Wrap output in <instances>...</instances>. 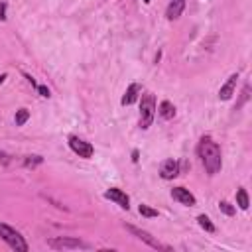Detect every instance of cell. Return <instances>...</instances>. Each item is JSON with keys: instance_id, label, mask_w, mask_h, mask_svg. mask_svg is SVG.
<instances>
[{"instance_id": "13", "label": "cell", "mask_w": 252, "mask_h": 252, "mask_svg": "<svg viewBox=\"0 0 252 252\" xmlns=\"http://www.w3.org/2000/svg\"><path fill=\"white\" fill-rule=\"evenodd\" d=\"M158 115L164 118V120H170L175 116V107L170 103V100H162L160 107H158Z\"/></svg>"}, {"instance_id": "3", "label": "cell", "mask_w": 252, "mask_h": 252, "mask_svg": "<svg viewBox=\"0 0 252 252\" xmlns=\"http://www.w3.org/2000/svg\"><path fill=\"white\" fill-rule=\"evenodd\" d=\"M0 238H2L16 252H28V242L24 240V236L18 231H14L12 227L4 225V223H0Z\"/></svg>"}, {"instance_id": "20", "label": "cell", "mask_w": 252, "mask_h": 252, "mask_svg": "<svg viewBox=\"0 0 252 252\" xmlns=\"http://www.w3.org/2000/svg\"><path fill=\"white\" fill-rule=\"evenodd\" d=\"M36 89H38V93H39L41 97H45V98L49 97V89H47V87H43V85H38Z\"/></svg>"}, {"instance_id": "7", "label": "cell", "mask_w": 252, "mask_h": 252, "mask_svg": "<svg viewBox=\"0 0 252 252\" xmlns=\"http://www.w3.org/2000/svg\"><path fill=\"white\" fill-rule=\"evenodd\" d=\"M105 197L107 199H111V201H115L116 205H120L122 209H130V197L122 191V189H118V187H111V189H107L105 191Z\"/></svg>"}, {"instance_id": "6", "label": "cell", "mask_w": 252, "mask_h": 252, "mask_svg": "<svg viewBox=\"0 0 252 252\" xmlns=\"http://www.w3.org/2000/svg\"><path fill=\"white\" fill-rule=\"evenodd\" d=\"M69 148L79 158H85V160H89L95 154V148L91 146V142H87V140H83L79 136H69Z\"/></svg>"}, {"instance_id": "10", "label": "cell", "mask_w": 252, "mask_h": 252, "mask_svg": "<svg viewBox=\"0 0 252 252\" xmlns=\"http://www.w3.org/2000/svg\"><path fill=\"white\" fill-rule=\"evenodd\" d=\"M236 83H238V73H234V75H231L229 79H227V83L219 89V98L221 100H229L233 95H234V89H236Z\"/></svg>"}, {"instance_id": "12", "label": "cell", "mask_w": 252, "mask_h": 252, "mask_svg": "<svg viewBox=\"0 0 252 252\" xmlns=\"http://www.w3.org/2000/svg\"><path fill=\"white\" fill-rule=\"evenodd\" d=\"M140 93H142V87H140L138 83H130V85H128V89H126V93H124V97H122V100H120V103H122L124 107H128V105L136 103V100H138V97H140Z\"/></svg>"}, {"instance_id": "19", "label": "cell", "mask_w": 252, "mask_h": 252, "mask_svg": "<svg viewBox=\"0 0 252 252\" xmlns=\"http://www.w3.org/2000/svg\"><path fill=\"white\" fill-rule=\"evenodd\" d=\"M43 160H41V156H28V160H26V166H34V164H41Z\"/></svg>"}, {"instance_id": "14", "label": "cell", "mask_w": 252, "mask_h": 252, "mask_svg": "<svg viewBox=\"0 0 252 252\" xmlns=\"http://www.w3.org/2000/svg\"><path fill=\"white\" fill-rule=\"evenodd\" d=\"M236 205L242 209V211H246L248 209V205H250V201H248V193H246V189H238L236 191Z\"/></svg>"}, {"instance_id": "25", "label": "cell", "mask_w": 252, "mask_h": 252, "mask_svg": "<svg viewBox=\"0 0 252 252\" xmlns=\"http://www.w3.org/2000/svg\"><path fill=\"white\" fill-rule=\"evenodd\" d=\"M150 2H152V0H144V4H150Z\"/></svg>"}, {"instance_id": "23", "label": "cell", "mask_w": 252, "mask_h": 252, "mask_svg": "<svg viewBox=\"0 0 252 252\" xmlns=\"http://www.w3.org/2000/svg\"><path fill=\"white\" fill-rule=\"evenodd\" d=\"M6 79H8V75H6V73H2V75H0V85H2Z\"/></svg>"}, {"instance_id": "1", "label": "cell", "mask_w": 252, "mask_h": 252, "mask_svg": "<svg viewBox=\"0 0 252 252\" xmlns=\"http://www.w3.org/2000/svg\"><path fill=\"white\" fill-rule=\"evenodd\" d=\"M197 152H199V158H201V162H203L209 175H215V174L221 172L223 158H221V148H219L217 142H213L211 138H203L199 142Z\"/></svg>"}, {"instance_id": "17", "label": "cell", "mask_w": 252, "mask_h": 252, "mask_svg": "<svg viewBox=\"0 0 252 252\" xmlns=\"http://www.w3.org/2000/svg\"><path fill=\"white\" fill-rule=\"evenodd\" d=\"M138 211H140V215H142V217H148V219L158 217V211H156V209H152L150 205H144V203L138 207Z\"/></svg>"}, {"instance_id": "11", "label": "cell", "mask_w": 252, "mask_h": 252, "mask_svg": "<svg viewBox=\"0 0 252 252\" xmlns=\"http://www.w3.org/2000/svg\"><path fill=\"white\" fill-rule=\"evenodd\" d=\"M185 2L187 0H172V2L168 4V10H166V18L168 20H177L185 10Z\"/></svg>"}, {"instance_id": "5", "label": "cell", "mask_w": 252, "mask_h": 252, "mask_svg": "<svg viewBox=\"0 0 252 252\" xmlns=\"http://www.w3.org/2000/svg\"><path fill=\"white\" fill-rule=\"evenodd\" d=\"M124 227H126V231H128V233H132L138 240L146 242L148 246H152V248H156V250H166V252H170V250H172L170 246H166V244H162L158 238H154L148 231H142V229H138V227H134V225H124Z\"/></svg>"}, {"instance_id": "21", "label": "cell", "mask_w": 252, "mask_h": 252, "mask_svg": "<svg viewBox=\"0 0 252 252\" xmlns=\"http://www.w3.org/2000/svg\"><path fill=\"white\" fill-rule=\"evenodd\" d=\"M0 20H6V2L0 4Z\"/></svg>"}, {"instance_id": "16", "label": "cell", "mask_w": 252, "mask_h": 252, "mask_svg": "<svg viewBox=\"0 0 252 252\" xmlns=\"http://www.w3.org/2000/svg\"><path fill=\"white\" fill-rule=\"evenodd\" d=\"M28 118H30V111L28 109H20V111H16L14 122H16V126H24L28 122Z\"/></svg>"}, {"instance_id": "24", "label": "cell", "mask_w": 252, "mask_h": 252, "mask_svg": "<svg viewBox=\"0 0 252 252\" xmlns=\"http://www.w3.org/2000/svg\"><path fill=\"white\" fill-rule=\"evenodd\" d=\"M132 160H134V162H138V152H136V150L132 152Z\"/></svg>"}, {"instance_id": "18", "label": "cell", "mask_w": 252, "mask_h": 252, "mask_svg": "<svg viewBox=\"0 0 252 252\" xmlns=\"http://www.w3.org/2000/svg\"><path fill=\"white\" fill-rule=\"evenodd\" d=\"M219 209H221L225 215H229V217H233V215H234V207L229 203V201H221V203H219Z\"/></svg>"}, {"instance_id": "2", "label": "cell", "mask_w": 252, "mask_h": 252, "mask_svg": "<svg viewBox=\"0 0 252 252\" xmlns=\"http://www.w3.org/2000/svg\"><path fill=\"white\" fill-rule=\"evenodd\" d=\"M156 116V97L152 93H146L140 97V128L148 130Z\"/></svg>"}, {"instance_id": "15", "label": "cell", "mask_w": 252, "mask_h": 252, "mask_svg": "<svg viewBox=\"0 0 252 252\" xmlns=\"http://www.w3.org/2000/svg\"><path fill=\"white\" fill-rule=\"evenodd\" d=\"M197 223H199V227L203 229V231H207V233H215V225L211 223V219H209L207 215H199V217H197Z\"/></svg>"}, {"instance_id": "9", "label": "cell", "mask_w": 252, "mask_h": 252, "mask_svg": "<svg viewBox=\"0 0 252 252\" xmlns=\"http://www.w3.org/2000/svg\"><path fill=\"white\" fill-rule=\"evenodd\" d=\"M160 175H162V179H174V177H177L179 175V162L174 160V158H168L162 164V168H160Z\"/></svg>"}, {"instance_id": "4", "label": "cell", "mask_w": 252, "mask_h": 252, "mask_svg": "<svg viewBox=\"0 0 252 252\" xmlns=\"http://www.w3.org/2000/svg\"><path fill=\"white\" fill-rule=\"evenodd\" d=\"M47 246H52L56 250H75V248H83V250H89L91 244L79 240V238H73V236H56V238H49L47 240Z\"/></svg>"}, {"instance_id": "8", "label": "cell", "mask_w": 252, "mask_h": 252, "mask_svg": "<svg viewBox=\"0 0 252 252\" xmlns=\"http://www.w3.org/2000/svg\"><path fill=\"white\" fill-rule=\"evenodd\" d=\"M172 197H174L175 201H179L181 205H187V207H195V205H197L195 195H193L189 189H185V187H174V189H172Z\"/></svg>"}, {"instance_id": "22", "label": "cell", "mask_w": 252, "mask_h": 252, "mask_svg": "<svg viewBox=\"0 0 252 252\" xmlns=\"http://www.w3.org/2000/svg\"><path fill=\"white\" fill-rule=\"evenodd\" d=\"M0 162H2V164H6V162H8V156H6V154H2V152H0Z\"/></svg>"}]
</instances>
